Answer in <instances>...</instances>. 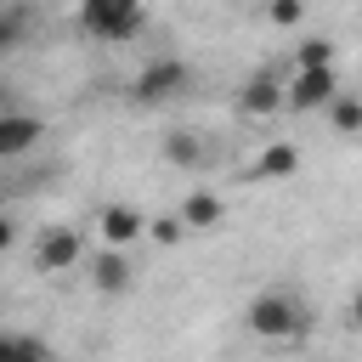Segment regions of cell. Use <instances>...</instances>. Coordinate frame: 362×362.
Segmentation results:
<instances>
[{
  "mask_svg": "<svg viewBox=\"0 0 362 362\" xmlns=\"http://www.w3.org/2000/svg\"><path fill=\"white\" fill-rule=\"evenodd\" d=\"M243 322H249V334H260V339L283 345V339H300L311 317H305V305H300L294 294H283V288H266V294H255V300H249Z\"/></svg>",
  "mask_w": 362,
  "mask_h": 362,
  "instance_id": "obj_1",
  "label": "cell"
},
{
  "mask_svg": "<svg viewBox=\"0 0 362 362\" xmlns=\"http://www.w3.org/2000/svg\"><path fill=\"white\" fill-rule=\"evenodd\" d=\"M141 23H147L141 0H79V28H85L90 40L124 45V40L141 34Z\"/></svg>",
  "mask_w": 362,
  "mask_h": 362,
  "instance_id": "obj_2",
  "label": "cell"
},
{
  "mask_svg": "<svg viewBox=\"0 0 362 362\" xmlns=\"http://www.w3.org/2000/svg\"><path fill=\"white\" fill-rule=\"evenodd\" d=\"M187 85H192V68H187L181 57H153L147 68H136L130 102H136V107H158V102H175Z\"/></svg>",
  "mask_w": 362,
  "mask_h": 362,
  "instance_id": "obj_3",
  "label": "cell"
},
{
  "mask_svg": "<svg viewBox=\"0 0 362 362\" xmlns=\"http://www.w3.org/2000/svg\"><path fill=\"white\" fill-rule=\"evenodd\" d=\"M334 96H339L334 62H322V68H294V79L283 85V107H288V113H317V107H328Z\"/></svg>",
  "mask_w": 362,
  "mask_h": 362,
  "instance_id": "obj_4",
  "label": "cell"
},
{
  "mask_svg": "<svg viewBox=\"0 0 362 362\" xmlns=\"http://www.w3.org/2000/svg\"><path fill=\"white\" fill-rule=\"evenodd\" d=\"M79 260H85L79 226H45V232L34 238V266H40V272H68V266H79Z\"/></svg>",
  "mask_w": 362,
  "mask_h": 362,
  "instance_id": "obj_5",
  "label": "cell"
},
{
  "mask_svg": "<svg viewBox=\"0 0 362 362\" xmlns=\"http://www.w3.org/2000/svg\"><path fill=\"white\" fill-rule=\"evenodd\" d=\"M96 232H102V243L130 249V243L147 238V215H141L136 204H102V209H96Z\"/></svg>",
  "mask_w": 362,
  "mask_h": 362,
  "instance_id": "obj_6",
  "label": "cell"
},
{
  "mask_svg": "<svg viewBox=\"0 0 362 362\" xmlns=\"http://www.w3.org/2000/svg\"><path fill=\"white\" fill-rule=\"evenodd\" d=\"M40 136H45V119H40V113L0 107V158H23V153H28Z\"/></svg>",
  "mask_w": 362,
  "mask_h": 362,
  "instance_id": "obj_7",
  "label": "cell"
},
{
  "mask_svg": "<svg viewBox=\"0 0 362 362\" xmlns=\"http://www.w3.org/2000/svg\"><path fill=\"white\" fill-rule=\"evenodd\" d=\"M90 283H96L102 294H124V288L136 283V260H130L119 243H107V249L90 255Z\"/></svg>",
  "mask_w": 362,
  "mask_h": 362,
  "instance_id": "obj_8",
  "label": "cell"
},
{
  "mask_svg": "<svg viewBox=\"0 0 362 362\" xmlns=\"http://www.w3.org/2000/svg\"><path fill=\"white\" fill-rule=\"evenodd\" d=\"M238 107H243L249 119H272V113L283 107V79H277L272 68L249 74V79H243V90H238Z\"/></svg>",
  "mask_w": 362,
  "mask_h": 362,
  "instance_id": "obj_9",
  "label": "cell"
},
{
  "mask_svg": "<svg viewBox=\"0 0 362 362\" xmlns=\"http://www.w3.org/2000/svg\"><path fill=\"white\" fill-rule=\"evenodd\" d=\"M175 215H181V226H187V232H215V226H226V198H215V192H204V187H198V192H187V198H181V209H175Z\"/></svg>",
  "mask_w": 362,
  "mask_h": 362,
  "instance_id": "obj_10",
  "label": "cell"
},
{
  "mask_svg": "<svg viewBox=\"0 0 362 362\" xmlns=\"http://www.w3.org/2000/svg\"><path fill=\"white\" fill-rule=\"evenodd\" d=\"M294 170H300V147L294 141H266L260 158H255V175L260 181H288Z\"/></svg>",
  "mask_w": 362,
  "mask_h": 362,
  "instance_id": "obj_11",
  "label": "cell"
},
{
  "mask_svg": "<svg viewBox=\"0 0 362 362\" xmlns=\"http://www.w3.org/2000/svg\"><path fill=\"white\" fill-rule=\"evenodd\" d=\"M51 345L34 339V334H17V328H0V362H45Z\"/></svg>",
  "mask_w": 362,
  "mask_h": 362,
  "instance_id": "obj_12",
  "label": "cell"
},
{
  "mask_svg": "<svg viewBox=\"0 0 362 362\" xmlns=\"http://www.w3.org/2000/svg\"><path fill=\"white\" fill-rule=\"evenodd\" d=\"M328 124H334V136H362V96L356 90H339L328 102Z\"/></svg>",
  "mask_w": 362,
  "mask_h": 362,
  "instance_id": "obj_13",
  "label": "cell"
},
{
  "mask_svg": "<svg viewBox=\"0 0 362 362\" xmlns=\"http://www.w3.org/2000/svg\"><path fill=\"white\" fill-rule=\"evenodd\" d=\"M164 158L181 164V170L204 164V141H198V130H170V136H164Z\"/></svg>",
  "mask_w": 362,
  "mask_h": 362,
  "instance_id": "obj_14",
  "label": "cell"
},
{
  "mask_svg": "<svg viewBox=\"0 0 362 362\" xmlns=\"http://www.w3.org/2000/svg\"><path fill=\"white\" fill-rule=\"evenodd\" d=\"M23 34H28V6H6L0 11V51L23 45Z\"/></svg>",
  "mask_w": 362,
  "mask_h": 362,
  "instance_id": "obj_15",
  "label": "cell"
},
{
  "mask_svg": "<svg viewBox=\"0 0 362 362\" xmlns=\"http://www.w3.org/2000/svg\"><path fill=\"white\" fill-rule=\"evenodd\" d=\"M322 62H334V40H305V45H294V68H322Z\"/></svg>",
  "mask_w": 362,
  "mask_h": 362,
  "instance_id": "obj_16",
  "label": "cell"
},
{
  "mask_svg": "<svg viewBox=\"0 0 362 362\" xmlns=\"http://www.w3.org/2000/svg\"><path fill=\"white\" fill-rule=\"evenodd\" d=\"M181 232H187L181 215H158V221H147V238H153V243H181Z\"/></svg>",
  "mask_w": 362,
  "mask_h": 362,
  "instance_id": "obj_17",
  "label": "cell"
},
{
  "mask_svg": "<svg viewBox=\"0 0 362 362\" xmlns=\"http://www.w3.org/2000/svg\"><path fill=\"white\" fill-rule=\"evenodd\" d=\"M266 11H272V23H277V28H294V23L305 17V6H300V0H272Z\"/></svg>",
  "mask_w": 362,
  "mask_h": 362,
  "instance_id": "obj_18",
  "label": "cell"
},
{
  "mask_svg": "<svg viewBox=\"0 0 362 362\" xmlns=\"http://www.w3.org/2000/svg\"><path fill=\"white\" fill-rule=\"evenodd\" d=\"M17 243V226H11V215H0V255Z\"/></svg>",
  "mask_w": 362,
  "mask_h": 362,
  "instance_id": "obj_19",
  "label": "cell"
},
{
  "mask_svg": "<svg viewBox=\"0 0 362 362\" xmlns=\"http://www.w3.org/2000/svg\"><path fill=\"white\" fill-rule=\"evenodd\" d=\"M351 328H362V294L351 300Z\"/></svg>",
  "mask_w": 362,
  "mask_h": 362,
  "instance_id": "obj_20",
  "label": "cell"
}]
</instances>
